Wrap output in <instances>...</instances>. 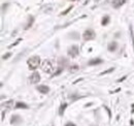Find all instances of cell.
<instances>
[{
  "instance_id": "cell-22",
  "label": "cell",
  "mask_w": 134,
  "mask_h": 126,
  "mask_svg": "<svg viewBox=\"0 0 134 126\" xmlns=\"http://www.w3.org/2000/svg\"><path fill=\"white\" fill-rule=\"evenodd\" d=\"M71 8H72V7H68V8H67V10H66V11H64V12H63L62 14H66V13H67V12H68V11H69V10H70Z\"/></svg>"
},
{
  "instance_id": "cell-21",
  "label": "cell",
  "mask_w": 134,
  "mask_h": 126,
  "mask_svg": "<svg viewBox=\"0 0 134 126\" xmlns=\"http://www.w3.org/2000/svg\"><path fill=\"white\" fill-rule=\"evenodd\" d=\"M9 56H11V54H10V53H7L6 55H4V56H3V59H7Z\"/></svg>"
},
{
  "instance_id": "cell-14",
  "label": "cell",
  "mask_w": 134,
  "mask_h": 126,
  "mask_svg": "<svg viewBox=\"0 0 134 126\" xmlns=\"http://www.w3.org/2000/svg\"><path fill=\"white\" fill-rule=\"evenodd\" d=\"M109 20H110L109 15H104L103 19H102V21H101V24H102L103 26H106V25L109 23Z\"/></svg>"
},
{
  "instance_id": "cell-10",
  "label": "cell",
  "mask_w": 134,
  "mask_h": 126,
  "mask_svg": "<svg viewBox=\"0 0 134 126\" xmlns=\"http://www.w3.org/2000/svg\"><path fill=\"white\" fill-rule=\"evenodd\" d=\"M58 64H59V66H60L61 68L65 67V66H68V60L63 58V57H61V58H59V60H58Z\"/></svg>"
},
{
  "instance_id": "cell-1",
  "label": "cell",
  "mask_w": 134,
  "mask_h": 126,
  "mask_svg": "<svg viewBox=\"0 0 134 126\" xmlns=\"http://www.w3.org/2000/svg\"><path fill=\"white\" fill-rule=\"evenodd\" d=\"M27 64L30 70H35L40 65V58L39 56H32L27 60Z\"/></svg>"
},
{
  "instance_id": "cell-4",
  "label": "cell",
  "mask_w": 134,
  "mask_h": 126,
  "mask_svg": "<svg viewBox=\"0 0 134 126\" xmlns=\"http://www.w3.org/2000/svg\"><path fill=\"white\" fill-rule=\"evenodd\" d=\"M80 53V50H79V46L78 45H71L70 48L68 49V55L71 57V58H75Z\"/></svg>"
},
{
  "instance_id": "cell-12",
  "label": "cell",
  "mask_w": 134,
  "mask_h": 126,
  "mask_svg": "<svg viewBox=\"0 0 134 126\" xmlns=\"http://www.w3.org/2000/svg\"><path fill=\"white\" fill-rule=\"evenodd\" d=\"M1 106L2 107H7V108H11V107H13V100H8V101H5V103H2L1 104Z\"/></svg>"
},
{
  "instance_id": "cell-5",
  "label": "cell",
  "mask_w": 134,
  "mask_h": 126,
  "mask_svg": "<svg viewBox=\"0 0 134 126\" xmlns=\"http://www.w3.org/2000/svg\"><path fill=\"white\" fill-rule=\"evenodd\" d=\"M29 81H30L31 84H37V83H39V81H40L39 73L38 72H33L30 75V77H29Z\"/></svg>"
},
{
  "instance_id": "cell-3",
  "label": "cell",
  "mask_w": 134,
  "mask_h": 126,
  "mask_svg": "<svg viewBox=\"0 0 134 126\" xmlns=\"http://www.w3.org/2000/svg\"><path fill=\"white\" fill-rule=\"evenodd\" d=\"M83 37H84V39L86 41H88V40L94 39L96 37V33H95V31L92 30V29H87L84 32V34H83Z\"/></svg>"
},
{
  "instance_id": "cell-20",
  "label": "cell",
  "mask_w": 134,
  "mask_h": 126,
  "mask_svg": "<svg viewBox=\"0 0 134 126\" xmlns=\"http://www.w3.org/2000/svg\"><path fill=\"white\" fill-rule=\"evenodd\" d=\"M113 70V68H110V69H108V70H106V71H104V72H102L101 74H105V73H107V72H111Z\"/></svg>"
},
{
  "instance_id": "cell-19",
  "label": "cell",
  "mask_w": 134,
  "mask_h": 126,
  "mask_svg": "<svg viewBox=\"0 0 134 126\" xmlns=\"http://www.w3.org/2000/svg\"><path fill=\"white\" fill-rule=\"evenodd\" d=\"M131 30V37H132V41H133V46H134V35H133V32H132V28H130Z\"/></svg>"
},
{
  "instance_id": "cell-8",
  "label": "cell",
  "mask_w": 134,
  "mask_h": 126,
  "mask_svg": "<svg viewBox=\"0 0 134 126\" xmlns=\"http://www.w3.org/2000/svg\"><path fill=\"white\" fill-rule=\"evenodd\" d=\"M21 122H22V118L19 115H13L10 119V124H12V125H17Z\"/></svg>"
},
{
  "instance_id": "cell-2",
  "label": "cell",
  "mask_w": 134,
  "mask_h": 126,
  "mask_svg": "<svg viewBox=\"0 0 134 126\" xmlns=\"http://www.w3.org/2000/svg\"><path fill=\"white\" fill-rule=\"evenodd\" d=\"M41 69L47 73H53L54 72V65L50 60H44L41 64Z\"/></svg>"
},
{
  "instance_id": "cell-17",
  "label": "cell",
  "mask_w": 134,
  "mask_h": 126,
  "mask_svg": "<svg viewBox=\"0 0 134 126\" xmlns=\"http://www.w3.org/2000/svg\"><path fill=\"white\" fill-rule=\"evenodd\" d=\"M76 69H79V66L78 65H72L71 67H69V70L70 71H74V70H76Z\"/></svg>"
},
{
  "instance_id": "cell-15",
  "label": "cell",
  "mask_w": 134,
  "mask_h": 126,
  "mask_svg": "<svg viewBox=\"0 0 134 126\" xmlns=\"http://www.w3.org/2000/svg\"><path fill=\"white\" fill-rule=\"evenodd\" d=\"M66 106H67V103H62V104H61L60 109H59V114H60V116H63V114H64V111H65Z\"/></svg>"
},
{
  "instance_id": "cell-13",
  "label": "cell",
  "mask_w": 134,
  "mask_h": 126,
  "mask_svg": "<svg viewBox=\"0 0 134 126\" xmlns=\"http://www.w3.org/2000/svg\"><path fill=\"white\" fill-rule=\"evenodd\" d=\"M14 108H28V105L26 103H24V102L19 101V102L16 103V106H14Z\"/></svg>"
},
{
  "instance_id": "cell-16",
  "label": "cell",
  "mask_w": 134,
  "mask_h": 126,
  "mask_svg": "<svg viewBox=\"0 0 134 126\" xmlns=\"http://www.w3.org/2000/svg\"><path fill=\"white\" fill-rule=\"evenodd\" d=\"M33 22H34V18H33V17H30V18H29V21H28V24H27V26L25 27V29H29V28H30V27L32 26Z\"/></svg>"
},
{
  "instance_id": "cell-7",
  "label": "cell",
  "mask_w": 134,
  "mask_h": 126,
  "mask_svg": "<svg viewBox=\"0 0 134 126\" xmlns=\"http://www.w3.org/2000/svg\"><path fill=\"white\" fill-rule=\"evenodd\" d=\"M103 63V60L100 59V58H95V59H91L90 61L88 62V65L89 66H94V65H98V64H101Z\"/></svg>"
},
{
  "instance_id": "cell-11",
  "label": "cell",
  "mask_w": 134,
  "mask_h": 126,
  "mask_svg": "<svg viewBox=\"0 0 134 126\" xmlns=\"http://www.w3.org/2000/svg\"><path fill=\"white\" fill-rule=\"evenodd\" d=\"M117 49H118V42H117V41H111V42L108 43L107 50H108L109 52H114Z\"/></svg>"
},
{
  "instance_id": "cell-6",
  "label": "cell",
  "mask_w": 134,
  "mask_h": 126,
  "mask_svg": "<svg viewBox=\"0 0 134 126\" xmlns=\"http://www.w3.org/2000/svg\"><path fill=\"white\" fill-rule=\"evenodd\" d=\"M36 90L42 94H48L50 92V87L47 85H39L36 87Z\"/></svg>"
},
{
  "instance_id": "cell-18",
  "label": "cell",
  "mask_w": 134,
  "mask_h": 126,
  "mask_svg": "<svg viewBox=\"0 0 134 126\" xmlns=\"http://www.w3.org/2000/svg\"><path fill=\"white\" fill-rule=\"evenodd\" d=\"M65 126H76L74 123H72V122H68V123H66L65 124Z\"/></svg>"
},
{
  "instance_id": "cell-9",
  "label": "cell",
  "mask_w": 134,
  "mask_h": 126,
  "mask_svg": "<svg viewBox=\"0 0 134 126\" xmlns=\"http://www.w3.org/2000/svg\"><path fill=\"white\" fill-rule=\"evenodd\" d=\"M125 2H126V0H112L111 4H112L113 8H119V7H121Z\"/></svg>"
}]
</instances>
